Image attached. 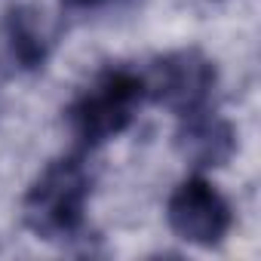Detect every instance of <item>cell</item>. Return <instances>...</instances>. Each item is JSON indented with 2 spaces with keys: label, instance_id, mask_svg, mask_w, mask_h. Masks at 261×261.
Returning <instances> with one entry per match:
<instances>
[{
  "label": "cell",
  "instance_id": "5b68a950",
  "mask_svg": "<svg viewBox=\"0 0 261 261\" xmlns=\"http://www.w3.org/2000/svg\"><path fill=\"white\" fill-rule=\"evenodd\" d=\"M178 120H181V126L175 133V145L194 166H200V169L224 166L237 154V129L224 117L209 114V108L194 111Z\"/></svg>",
  "mask_w": 261,
  "mask_h": 261
},
{
  "label": "cell",
  "instance_id": "6da1fadb",
  "mask_svg": "<svg viewBox=\"0 0 261 261\" xmlns=\"http://www.w3.org/2000/svg\"><path fill=\"white\" fill-rule=\"evenodd\" d=\"M92 175L80 157L53 160L22 200V218L40 240H74L86 224Z\"/></svg>",
  "mask_w": 261,
  "mask_h": 261
},
{
  "label": "cell",
  "instance_id": "277c9868",
  "mask_svg": "<svg viewBox=\"0 0 261 261\" xmlns=\"http://www.w3.org/2000/svg\"><path fill=\"white\" fill-rule=\"evenodd\" d=\"M215 89V65L200 49H178L157 59L145 77V92L178 117L203 111Z\"/></svg>",
  "mask_w": 261,
  "mask_h": 261
},
{
  "label": "cell",
  "instance_id": "7a4b0ae2",
  "mask_svg": "<svg viewBox=\"0 0 261 261\" xmlns=\"http://www.w3.org/2000/svg\"><path fill=\"white\" fill-rule=\"evenodd\" d=\"M145 98L148 92L142 74L129 68H108L68 108L71 133L86 148H98L133 126Z\"/></svg>",
  "mask_w": 261,
  "mask_h": 261
},
{
  "label": "cell",
  "instance_id": "8992f818",
  "mask_svg": "<svg viewBox=\"0 0 261 261\" xmlns=\"http://www.w3.org/2000/svg\"><path fill=\"white\" fill-rule=\"evenodd\" d=\"M7 49H10V59L25 68V71H34V68H43L46 56H49V40L43 34V22L34 10L28 7H16L10 16H7Z\"/></svg>",
  "mask_w": 261,
  "mask_h": 261
},
{
  "label": "cell",
  "instance_id": "3957f363",
  "mask_svg": "<svg viewBox=\"0 0 261 261\" xmlns=\"http://www.w3.org/2000/svg\"><path fill=\"white\" fill-rule=\"evenodd\" d=\"M166 221L172 233L185 243L212 249L230 233L233 212L212 181H206L203 175H191L172 191L166 203Z\"/></svg>",
  "mask_w": 261,
  "mask_h": 261
},
{
  "label": "cell",
  "instance_id": "52a82bcc",
  "mask_svg": "<svg viewBox=\"0 0 261 261\" xmlns=\"http://www.w3.org/2000/svg\"><path fill=\"white\" fill-rule=\"evenodd\" d=\"M68 7H98V4H108V0H65Z\"/></svg>",
  "mask_w": 261,
  "mask_h": 261
}]
</instances>
